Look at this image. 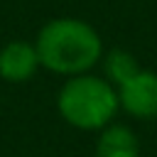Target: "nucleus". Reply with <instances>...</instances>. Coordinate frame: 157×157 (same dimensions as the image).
Returning <instances> with one entry per match:
<instances>
[{"instance_id":"obj_1","label":"nucleus","mask_w":157,"mask_h":157,"mask_svg":"<svg viewBox=\"0 0 157 157\" xmlns=\"http://www.w3.org/2000/svg\"><path fill=\"white\" fill-rule=\"evenodd\" d=\"M39 66L61 76H81L88 74L103 59L101 34L83 20L76 17H56L49 20L34 42Z\"/></svg>"},{"instance_id":"obj_2","label":"nucleus","mask_w":157,"mask_h":157,"mask_svg":"<svg viewBox=\"0 0 157 157\" xmlns=\"http://www.w3.org/2000/svg\"><path fill=\"white\" fill-rule=\"evenodd\" d=\"M56 108L71 128L86 132H101L120 110L115 86L93 74L66 78L56 93Z\"/></svg>"},{"instance_id":"obj_3","label":"nucleus","mask_w":157,"mask_h":157,"mask_svg":"<svg viewBox=\"0 0 157 157\" xmlns=\"http://www.w3.org/2000/svg\"><path fill=\"white\" fill-rule=\"evenodd\" d=\"M118 105L135 120L157 118V71L140 69L130 81L115 88Z\"/></svg>"},{"instance_id":"obj_4","label":"nucleus","mask_w":157,"mask_h":157,"mask_svg":"<svg viewBox=\"0 0 157 157\" xmlns=\"http://www.w3.org/2000/svg\"><path fill=\"white\" fill-rule=\"evenodd\" d=\"M37 69H39V56L34 44L15 39L0 49V78L10 83H22L29 81L37 74Z\"/></svg>"},{"instance_id":"obj_5","label":"nucleus","mask_w":157,"mask_h":157,"mask_svg":"<svg viewBox=\"0 0 157 157\" xmlns=\"http://www.w3.org/2000/svg\"><path fill=\"white\" fill-rule=\"evenodd\" d=\"M96 157H140V137L123 123H110L98 132Z\"/></svg>"},{"instance_id":"obj_6","label":"nucleus","mask_w":157,"mask_h":157,"mask_svg":"<svg viewBox=\"0 0 157 157\" xmlns=\"http://www.w3.org/2000/svg\"><path fill=\"white\" fill-rule=\"evenodd\" d=\"M142 66L137 64V59H135V54H130L128 49H120V47H115V49H110L105 56H103V71H105V81L110 83V86H123L125 81H130L137 71H140Z\"/></svg>"}]
</instances>
